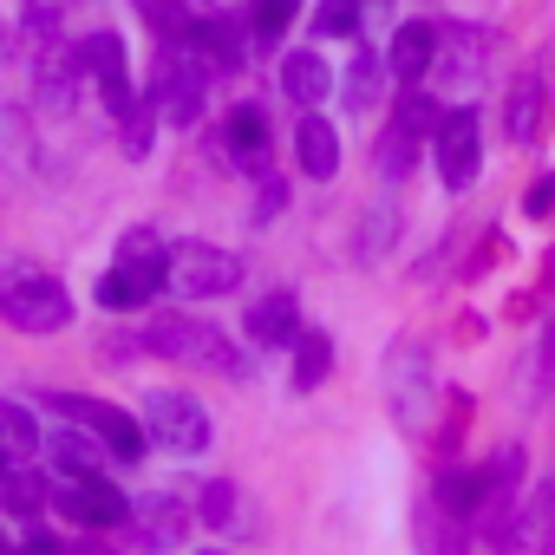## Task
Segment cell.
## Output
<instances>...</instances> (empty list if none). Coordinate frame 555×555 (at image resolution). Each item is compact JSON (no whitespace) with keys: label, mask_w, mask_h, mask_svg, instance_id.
<instances>
[{"label":"cell","mask_w":555,"mask_h":555,"mask_svg":"<svg viewBox=\"0 0 555 555\" xmlns=\"http://www.w3.org/2000/svg\"><path fill=\"white\" fill-rule=\"evenodd\" d=\"M190 47L209 60V73H235L242 66V21H229V14H196V27H190Z\"/></svg>","instance_id":"12"},{"label":"cell","mask_w":555,"mask_h":555,"mask_svg":"<svg viewBox=\"0 0 555 555\" xmlns=\"http://www.w3.org/2000/svg\"><path fill=\"white\" fill-rule=\"evenodd\" d=\"M0 451H8V457L40 451V425H34V412L14 405V399H0Z\"/></svg>","instance_id":"22"},{"label":"cell","mask_w":555,"mask_h":555,"mask_svg":"<svg viewBox=\"0 0 555 555\" xmlns=\"http://www.w3.org/2000/svg\"><path fill=\"white\" fill-rule=\"evenodd\" d=\"M53 412L60 418H73L79 431H92L112 457H125V464H138L144 457V444H151V431L131 418V412H118V405H105V399H86V392H53Z\"/></svg>","instance_id":"4"},{"label":"cell","mask_w":555,"mask_h":555,"mask_svg":"<svg viewBox=\"0 0 555 555\" xmlns=\"http://www.w3.org/2000/svg\"><path fill=\"white\" fill-rule=\"evenodd\" d=\"M274 209H282V183H274V177H261V209H255V222H268Z\"/></svg>","instance_id":"33"},{"label":"cell","mask_w":555,"mask_h":555,"mask_svg":"<svg viewBox=\"0 0 555 555\" xmlns=\"http://www.w3.org/2000/svg\"><path fill=\"white\" fill-rule=\"evenodd\" d=\"M144 425H151V438H157L164 451H183V457H196V451L209 444V412H203L190 392H151Z\"/></svg>","instance_id":"6"},{"label":"cell","mask_w":555,"mask_h":555,"mask_svg":"<svg viewBox=\"0 0 555 555\" xmlns=\"http://www.w3.org/2000/svg\"><path fill=\"white\" fill-rule=\"evenodd\" d=\"M138 14H144V27L164 34V40H190V27H196V14L183 8V0H138Z\"/></svg>","instance_id":"23"},{"label":"cell","mask_w":555,"mask_h":555,"mask_svg":"<svg viewBox=\"0 0 555 555\" xmlns=\"http://www.w3.org/2000/svg\"><path fill=\"white\" fill-rule=\"evenodd\" d=\"M438 509L457 516V522H477V509H483V470H444L438 477Z\"/></svg>","instance_id":"19"},{"label":"cell","mask_w":555,"mask_h":555,"mask_svg":"<svg viewBox=\"0 0 555 555\" xmlns=\"http://www.w3.org/2000/svg\"><path fill=\"white\" fill-rule=\"evenodd\" d=\"M334 373V340L327 334H295V386H321Z\"/></svg>","instance_id":"21"},{"label":"cell","mask_w":555,"mask_h":555,"mask_svg":"<svg viewBox=\"0 0 555 555\" xmlns=\"http://www.w3.org/2000/svg\"><path fill=\"white\" fill-rule=\"evenodd\" d=\"M164 288V261H118L105 282H99V308H144L151 295Z\"/></svg>","instance_id":"11"},{"label":"cell","mask_w":555,"mask_h":555,"mask_svg":"<svg viewBox=\"0 0 555 555\" xmlns=\"http://www.w3.org/2000/svg\"><path fill=\"white\" fill-rule=\"evenodd\" d=\"M295 8H301V0H255V8H248V27H255L261 40H274V34L295 21Z\"/></svg>","instance_id":"28"},{"label":"cell","mask_w":555,"mask_h":555,"mask_svg":"<svg viewBox=\"0 0 555 555\" xmlns=\"http://www.w3.org/2000/svg\"><path fill=\"white\" fill-rule=\"evenodd\" d=\"M203 516H209L216 529H242V522H235V490H229V483H209V490H203Z\"/></svg>","instance_id":"30"},{"label":"cell","mask_w":555,"mask_h":555,"mask_svg":"<svg viewBox=\"0 0 555 555\" xmlns=\"http://www.w3.org/2000/svg\"><path fill=\"white\" fill-rule=\"evenodd\" d=\"M295 151H301V170L314 177V183H327L334 170H340V138H334V125L327 118H301V131H295Z\"/></svg>","instance_id":"16"},{"label":"cell","mask_w":555,"mask_h":555,"mask_svg":"<svg viewBox=\"0 0 555 555\" xmlns=\"http://www.w3.org/2000/svg\"><path fill=\"white\" fill-rule=\"evenodd\" d=\"M170 53L157 60V73H151V105L170 118V125H196V112H203V99H209V60L190 47V40H164Z\"/></svg>","instance_id":"2"},{"label":"cell","mask_w":555,"mask_h":555,"mask_svg":"<svg viewBox=\"0 0 555 555\" xmlns=\"http://www.w3.org/2000/svg\"><path fill=\"white\" fill-rule=\"evenodd\" d=\"M53 464H66V477H86V470H105L99 444L73 438V431H53Z\"/></svg>","instance_id":"24"},{"label":"cell","mask_w":555,"mask_h":555,"mask_svg":"<svg viewBox=\"0 0 555 555\" xmlns=\"http://www.w3.org/2000/svg\"><path fill=\"white\" fill-rule=\"evenodd\" d=\"M222 144H229L235 170L261 177V170H268V118H261V105H235V112H229V131H222Z\"/></svg>","instance_id":"13"},{"label":"cell","mask_w":555,"mask_h":555,"mask_svg":"<svg viewBox=\"0 0 555 555\" xmlns=\"http://www.w3.org/2000/svg\"><path fill=\"white\" fill-rule=\"evenodd\" d=\"M353 27H360V0H321V8H314V34L347 40Z\"/></svg>","instance_id":"26"},{"label":"cell","mask_w":555,"mask_h":555,"mask_svg":"<svg viewBox=\"0 0 555 555\" xmlns=\"http://www.w3.org/2000/svg\"><path fill=\"white\" fill-rule=\"evenodd\" d=\"M555 209V177H542L535 190H529V216H548Z\"/></svg>","instance_id":"31"},{"label":"cell","mask_w":555,"mask_h":555,"mask_svg":"<svg viewBox=\"0 0 555 555\" xmlns=\"http://www.w3.org/2000/svg\"><path fill=\"white\" fill-rule=\"evenodd\" d=\"M144 347L164 353V360H203V366H216V373H229V379L242 373V353H235L216 327H203V321H190V314H164V321H151Z\"/></svg>","instance_id":"5"},{"label":"cell","mask_w":555,"mask_h":555,"mask_svg":"<svg viewBox=\"0 0 555 555\" xmlns=\"http://www.w3.org/2000/svg\"><path fill=\"white\" fill-rule=\"evenodd\" d=\"M60 509H66L73 522H86V529L131 522V503H125V490H118L105 470H86V477H73V490H60Z\"/></svg>","instance_id":"8"},{"label":"cell","mask_w":555,"mask_h":555,"mask_svg":"<svg viewBox=\"0 0 555 555\" xmlns=\"http://www.w3.org/2000/svg\"><path fill=\"white\" fill-rule=\"evenodd\" d=\"M386 66H392L399 79H412V86H418V73H431V66H438V27H425V21L399 27V40H392Z\"/></svg>","instance_id":"15"},{"label":"cell","mask_w":555,"mask_h":555,"mask_svg":"<svg viewBox=\"0 0 555 555\" xmlns=\"http://www.w3.org/2000/svg\"><path fill=\"white\" fill-rule=\"evenodd\" d=\"M438 99H425V92H412L399 112H392V125H386V138H379V170L386 177H405L412 170V157H418V144L438 131Z\"/></svg>","instance_id":"7"},{"label":"cell","mask_w":555,"mask_h":555,"mask_svg":"<svg viewBox=\"0 0 555 555\" xmlns=\"http://www.w3.org/2000/svg\"><path fill=\"white\" fill-rule=\"evenodd\" d=\"M8 464H14V457H8V451H0V470H8Z\"/></svg>","instance_id":"35"},{"label":"cell","mask_w":555,"mask_h":555,"mask_svg":"<svg viewBox=\"0 0 555 555\" xmlns=\"http://www.w3.org/2000/svg\"><path fill=\"white\" fill-rule=\"evenodd\" d=\"M347 105H360V112L379 105V60H373V53L353 60V73H347Z\"/></svg>","instance_id":"27"},{"label":"cell","mask_w":555,"mask_h":555,"mask_svg":"<svg viewBox=\"0 0 555 555\" xmlns=\"http://www.w3.org/2000/svg\"><path fill=\"white\" fill-rule=\"evenodd\" d=\"M0 503H8L14 516H40V503H47V477L8 464V470H0Z\"/></svg>","instance_id":"20"},{"label":"cell","mask_w":555,"mask_h":555,"mask_svg":"<svg viewBox=\"0 0 555 555\" xmlns=\"http://www.w3.org/2000/svg\"><path fill=\"white\" fill-rule=\"evenodd\" d=\"M295 334H301L295 295H261V301L248 308V340H255V347H288Z\"/></svg>","instance_id":"14"},{"label":"cell","mask_w":555,"mask_h":555,"mask_svg":"<svg viewBox=\"0 0 555 555\" xmlns=\"http://www.w3.org/2000/svg\"><path fill=\"white\" fill-rule=\"evenodd\" d=\"M170 248L157 242V229H131L125 242H118V261H164Z\"/></svg>","instance_id":"29"},{"label":"cell","mask_w":555,"mask_h":555,"mask_svg":"<svg viewBox=\"0 0 555 555\" xmlns=\"http://www.w3.org/2000/svg\"><path fill=\"white\" fill-rule=\"evenodd\" d=\"M79 66L92 73V86L105 92V112L112 118H125L138 99H131V73H125V40L118 34H92L86 47H79Z\"/></svg>","instance_id":"9"},{"label":"cell","mask_w":555,"mask_h":555,"mask_svg":"<svg viewBox=\"0 0 555 555\" xmlns=\"http://www.w3.org/2000/svg\"><path fill=\"white\" fill-rule=\"evenodd\" d=\"M164 288H177L183 301L229 295V288H242V261L229 248H209V242H177L164 255Z\"/></svg>","instance_id":"3"},{"label":"cell","mask_w":555,"mask_h":555,"mask_svg":"<svg viewBox=\"0 0 555 555\" xmlns=\"http://www.w3.org/2000/svg\"><path fill=\"white\" fill-rule=\"evenodd\" d=\"M327 86H334V73H327L321 53H288V66H282V92H288L295 105H321Z\"/></svg>","instance_id":"18"},{"label":"cell","mask_w":555,"mask_h":555,"mask_svg":"<svg viewBox=\"0 0 555 555\" xmlns=\"http://www.w3.org/2000/svg\"><path fill=\"white\" fill-rule=\"evenodd\" d=\"M535 105H542V86L535 79H522L516 92H509V138L522 144V138H535Z\"/></svg>","instance_id":"25"},{"label":"cell","mask_w":555,"mask_h":555,"mask_svg":"<svg viewBox=\"0 0 555 555\" xmlns=\"http://www.w3.org/2000/svg\"><path fill=\"white\" fill-rule=\"evenodd\" d=\"M131 516H138V542H144V548H157V555H164V548H177V542H183V529H190V522H183V509H177L170 496H151V503H138Z\"/></svg>","instance_id":"17"},{"label":"cell","mask_w":555,"mask_h":555,"mask_svg":"<svg viewBox=\"0 0 555 555\" xmlns=\"http://www.w3.org/2000/svg\"><path fill=\"white\" fill-rule=\"evenodd\" d=\"M0 555H14V542H8V535H0Z\"/></svg>","instance_id":"34"},{"label":"cell","mask_w":555,"mask_h":555,"mask_svg":"<svg viewBox=\"0 0 555 555\" xmlns=\"http://www.w3.org/2000/svg\"><path fill=\"white\" fill-rule=\"evenodd\" d=\"M14 555H66V548H60V542H53L47 529H34V535H27V542L14 548Z\"/></svg>","instance_id":"32"},{"label":"cell","mask_w":555,"mask_h":555,"mask_svg":"<svg viewBox=\"0 0 555 555\" xmlns=\"http://www.w3.org/2000/svg\"><path fill=\"white\" fill-rule=\"evenodd\" d=\"M0 314H8L14 334H60L73 321L66 288L34 261H0Z\"/></svg>","instance_id":"1"},{"label":"cell","mask_w":555,"mask_h":555,"mask_svg":"<svg viewBox=\"0 0 555 555\" xmlns=\"http://www.w3.org/2000/svg\"><path fill=\"white\" fill-rule=\"evenodd\" d=\"M548 496H555V490H548Z\"/></svg>","instance_id":"36"},{"label":"cell","mask_w":555,"mask_h":555,"mask_svg":"<svg viewBox=\"0 0 555 555\" xmlns=\"http://www.w3.org/2000/svg\"><path fill=\"white\" fill-rule=\"evenodd\" d=\"M431 151H438V177L464 190L477 177V112H444L431 131Z\"/></svg>","instance_id":"10"}]
</instances>
